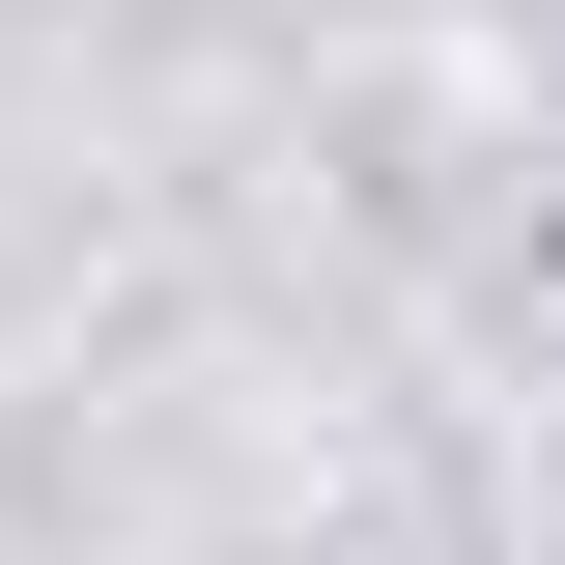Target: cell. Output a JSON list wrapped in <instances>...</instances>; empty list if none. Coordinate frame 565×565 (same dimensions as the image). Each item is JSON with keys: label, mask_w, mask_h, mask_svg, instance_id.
Listing matches in <instances>:
<instances>
[{"label": "cell", "mask_w": 565, "mask_h": 565, "mask_svg": "<svg viewBox=\"0 0 565 565\" xmlns=\"http://www.w3.org/2000/svg\"><path fill=\"white\" fill-rule=\"evenodd\" d=\"M537 255H565V226H537Z\"/></svg>", "instance_id": "1"}]
</instances>
